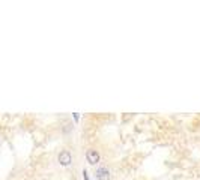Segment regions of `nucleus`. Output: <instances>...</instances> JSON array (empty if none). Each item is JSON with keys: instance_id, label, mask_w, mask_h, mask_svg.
<instances>
[{"instance_id": "f257e3e1", "label": "nucleus", "mask_w": 200, "mask_h": 180, "mask_svg": "<svg viewBox=\"0 0 200 180\" xmlns=\"http://www.w3.org/2000/svg\"><path fill=\"white\" fill-rule=\"evenodd\" d=\"M59 162H60V165L63 167H68L71 164V161H72V156H71V153L68 150H62V152L59 153Z\"/></svg>"}, {"instance_id": "f03ea898", "label": "nucleus", "mask_w": 200, "mask_h": 180, "mask_svg": "<svg viewBox=\"0 0 200 180\" xmlns=\"http://www.w3.org/2000/svg\"><path fill=\"white\" fill-rule=\"evenodd\" d=\"M86 159H87V162H89L90 165H95V164L99 162V153H98L97 150H87Z\"/></svg>"}, {"instance_id": "7ed1b4c3", "label": "nucleus", "mask_w": 200, "mask_h": 180, "mask_svg": "<svg viewBox=\"0 0 200 180\" xmlns=\"http://www.w3.org/2000/svg\"><path fill=\"white\" fill-rule=\"evenodd\" d=\"M97 179L98 180H108L110 179V171H108V168H105V167L98 168L97 170Z\"/></svg>"}]
</instances>
